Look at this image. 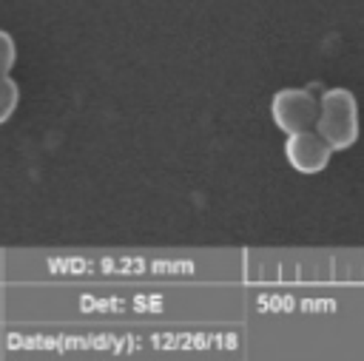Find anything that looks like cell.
I'll return each mask as SVG.
<instances>
[{
  "label": "cell",
  "mask_w": 364,
  "mask_h": 361,
  "mask_svg": "<svg viewBox=\"0 0 364 361\" xmlns=\"http://www.w3.org/2000/svg\"><path fill=\"white\" fill-rule=\"evenodd\" d=\"M17 105H20V85L11 74H3L0 77V125H6L11 119Z\"/></svg>",
  "instance_id": "4"
},
{
  "label": "cell",
  "mask_w": 364,
  "mask_h": 361,
  "mask_svg": "<svg viewBox=\"0 0 364 361\" xmlns=\"http://www.w3.org/2000/svg\"><path fill=\"white\" fill-rule=\"evenodd\" d=\"M318 114V97L307 88H279L270 99V119L282 134H296L313 128Z\"/></svg>",
  "instance_id": "2"
},
{
  "label": "cell",
  "mask_w": 364,
  "mask_h": 361,
  "mask_svg": "<svg viewBox=\"0 0 364 361\" xmlns=\"http://www.w3.org/2000/svg\"><path fill=\"white\" fill-rule=\"evenodd\" d=\"M14 63H17V43L6 28H0V77L11 74Z\"/></svg>",
  "instance_id": "5"
},
{
  "label": "cell",
  "mask_w": 364,
  "mask_h": 361,
  "mask_svg": "<svg viewBox=\"0 0 364 361\" xmlns=\"http://www.w3.org/2000/svg\"><path fill=\"white\" fill-rule=\"evenodd\" d=\"M330 156H333V148L316 134V128L287 134L284 139V159L296 173H304V176L318 173L327 168Z\"/></svg>",
  "instance_id": "3"
},
{
  "label": "cell",
  "mask_w": 364,
  "mask_h": 361,
  "mask_svg": "<svg viewBox=\"0 0 364 361\" xmlns=\"http://www.w3.org/2000/svg\"><path fill=\"white\" fill-rule=\"evenodd\" d=\"M316 134L333 148L347 151L358 139V102L350 88H327L318 97V114L313 122Z\"/></svg>",
  "instance_id": "1"
}]
</instances>
